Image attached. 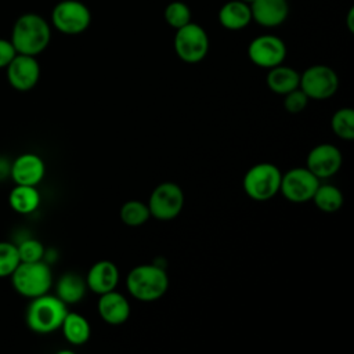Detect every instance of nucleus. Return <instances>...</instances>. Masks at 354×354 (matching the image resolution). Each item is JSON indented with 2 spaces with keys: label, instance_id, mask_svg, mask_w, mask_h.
I'll return each mask as SVG.
<instances>
[{
  "label": "nucleus",
  "instance_id": "nucleus-23",
  "mask_svg": "<svg viewBox=\"0 0 354 354\" xmlns=\"http://www.w3.org/2000/svg\"><path fill=\"white\" fill-rule=\"evenodd\" d=\"M311 201L318 207V210L324 213H335L342 209L344 203V196L336 185L319 183Z\"/></svg>",
  "mask_w": 354,
  "mask_h": 354
},
{
  "label": "nucleus",
  "instance_id": "nucleus-13",
  "mask_svg": "<svg viewBox=\"0 0 354 354\" xmlns=\"http://www.w3.org/2000/svg\"><path fill=\"white\" fill-rule=\"evenodd\" d=\"M7 80L17 91L32 90L40 79V65L33 55L18 54L6 66Z\"/></svg>",
  "mask_w": 354,
  "mask_h": 354
},
{
  "label": "nucleus",
  "instance_id": "nucleus-27",
  "mask_svg": "<svg viewBox=\"0 0 354 354\" xmlns=\"http://www.w3.org/2000/svg\"><path fill=\"white\" fill-rule=\"evenodd\" d=\"M19 263L17 245L8 241H0V278L10 277Z\"/></svg>",
  "mask_w": 354,
  "mask_h": 354
},
{
  "label": "nucleus",
  "instance_id": "nucleus-22",
  "mask_svg": "<svg viewBox=\"0 0 354 354\" xmlns=\"http://www.w3.org/2000/svg\"><path fill=\"white\" fill-rule=\"evenodd\" d=\"M8 203L15 213L30 214L40 205V192L33 185L15 184L8 195Z\"/></svg>",
  "mask_w": 354,
  "mask_h": 354
},
{
  "label": "nucleus",
  "instance_id": "nucleus-25",
  "mask_svg": "<svg viewBox=\"0 0 354 354\" xmlns=\"http://www.w3.org/2000/svg\"><path fill=\"white\" fill-rule=\"evenodd\" d=\"M330 127L340 140H354V109L350 106L339 108L330 119Z\"/></svg>",
  "mask_w": 354,
  "mask_h": 354
},
{
  "label": "nucleus",
  "instance_id": "nucleus-9",
  "mask_svg": "<svg viewBox=\"0 0 354 354\" xmlns=\"http://www.w3.org/2000/svg\"><path fill=\"white\" fill-rule=\"evenodd\" d=\"M299 87L310 100L324 101L336 94L339 88V77L330 66L317 64L300 73Z\"/></svg>",
  "mask_w": 354,
  "mask_h": 354
},
{
  "label": "nucleus",
  "instance_id": "nucleus-10",
  "mask_svg": "<svg viewBox=\"0 0 354 354\" xmlns=\"http://www.w3.org/2000/svg\"><path fill=\"white\" fill-rule=\"evenodd\" d=\"M321 180L306 166L293 167L282 174L279 192L292 203H306L313 199Z\"/></svg>",
  "mask_w": 354,
  "mask_h": 354
},
{
  "label": "nucleus",
  "instance_id": "nucleus-17",
  "mask_svg": "<svg viewBox=\"0 0 354 354\" xmlns=\"http://www.w3.org/2000/svg\"><path fill=\"white\" fill-rule=\"evenodd\" d=\"M252 21L264 28L282 25L289 15L288 0H254L250 3Z\"/></svg>",
  "mask_w": 354,
  "mask_h": 354
},
{
  "label": "nucleus",
  "instance_id": "nucleus-7",
  "mask_svg": "<svg viewBox=\"0 0 354 354\" xmlns=\"http://www.w3.org/2000/svg\"><path fill=\"white\" fill-rule=\"evenodd\" d=\"M51 24L64 35H79L88 29L91 12L79 0H61L51 11Z\"/></svg>",
  "mask_w": 354,
  "mask_h": 354
},
{
  "label": "nucleus",
  "instance_id": "nucleus-15",
  "mask_svg": "<svg viewBox=\"0 0 354 354\" xmlns=\"http://www.w3.org/2000/svg\"><path fill=\"white\" fill-rule=\"evenodd\" d=\"M97 310L101 319L112 326L124 324L131 313L129 300L116 289L100 295Z\"/></svg>",
  "mask_w": 354,
  "mask_h": 354
},
{
  "label": "nucleus",
  "instance_id": "nucleus-18",
  "mask_svg": "<svg viewBox=\"0 0 354 354\" xmlns=\"http://www.w3.org/2000/svg\"><path fill=\"white\" fill-rule=\"evenodd\" d=\"M218 22L227 30H242L252 22L250 4L241 0H230L218 10Z\"/></svg>",
  "mask_w": 354,
  "mask_h": 354
},
{
  "label": "nucleus",
  "instance_id": "nucleus-28",
  "mask_svg": "<svg viewBox=\"0 0 354 354\" xmlns=\"http://www.w3.org/2000/svg\"><path fill=\"white\" fill-rule=\"evenodd\" d=\"M17 249H18V254H19V261H22V263L40 261L44 259V253H46L43 243L35 238H28V239L21 241L17 245Z\"/></svg>",
  "mask_w": 354,
  "mask_h": 354
},
{
  "label": "nucleus",
  "instance_id": "nucleus-31",
  "mask_svg": "<svg viewBox=\"0 0 354 354\" xmlns=\"http://www.w3.org/2000/svg\"><path fill=\"white\" fill-rule=\"evenodd\" d=\"M346 24H347V29L353 33L354 32V7L348 8V12L346 17Z\"/></svg>",
  "mask_w": 354,
  "mask_h": 354
},
{
  "label": "nucleus",
  "instance_id": "nucleus-19",
  "mask_svg": "<svg viewBox=\"0 0 354 354\" xmlns=\"http://www.w3.org/2000/svg\"><path fill=\"white\" fill-rule=\"evenodd\" d=\"M87 290L86 279L73 271L62 274L55 285V296L61 299L66 306L79 303Z\"/></svg>",
  "mask_w": 354,
  "mask_h": 354
},
{
  "label": "nucleus",
  "instance_id": "nucleus-26",
  "mask_svg": "<svg viewBox=\"0 0 354 354\" xmlns=\"http://www.w3.org/2000/svg\"><path fill=\"white\" fill-rule=\"evenodd\" d=\"M163 18L169 26L178 29L191 22V10L184 1L174 0L165 7Z\"/></svg>",
  "mask_w": 354,
  "mask_h": 354
},
{
  "label": "nucleus",
  "instance_id": "nucleus-1",
  "mask_svg": "<svg viewBox=\"0 0 354 354\" xmlns=\"http://www.w3.org/2000/svg\"><path fill=\"white\" fill-rule=\"evenodd\" d=\"M10 40L18 54L36 57L50 44V24L36 12L22 14L14 22Z\"/></svg>",
  "mask_w": 354,
  "mask_h": 354
},
{
  "label": "nucleus",
  "instance_id": "nucleus-32",
  "mask_svg": "<svg viewBox=\"0 0 354 354\" xmlns=\"http://www.w3.org/2000/svg\"><path fill=\"white\" fill-rule=\"evenodd\" d=\"M241 1H243V3H248V4H250V3H253L254 0H241Z\"/></svg>",
  "mask_w": 354,
  "mask_h": 354
},
{
  "label": "nucleus",
  "instance_id": "nucleus-5",
  "mask_svg": "<svg viewBox=\"0 0 354 354\" xmlns=\"http://www.w3.org/2000/svg\"><path fill=\"white\" fill-rule=\"evenodd\" d=\"M281 177L282 173L277 165L261 162L248 169L242 180V187L250 199L266 202L279 192Z\"/></svg>",
  "mask_w": 354,
  "mask_h": 354
},
{
  "label": "nucleus",
  "instance_id": "nucleus-6",
  "mask_svg": "<svg viewBox=\"0 0 354 354\" xmlns=\"http://www.w3.org/2000/svg\"><path fill=\"white\" fill-rule=\"evenodd\" d=\"M173 47L176 55L183 62L198 64L207 55L210 41L206 30L201 25L191 21L187 25L176 29Z\"/></svg>",
  "mask_w": 354,
  "mask_h": 354
},
{
  "label": "nucleus",
  "instance_id": "nucleus-29",
  "mask_svg": "<svg viewBox=\"0 0 354 354\" xmlns=\"http://www.w3.org/2000/svg\"><path fill=\"white\" fill-rule=\"evenodd\" d=\"M308 101L310 98L304 94V91L300 87H297L283 95V109L288 113L296 115L306 109Z\"/></svg>",
  "mask_w": 354,
  "mask_h": 354
},
{
  "label": "nucleus",
  "instance_id": "nucleus-3",
  "mask_svg": "<svg viewBox=\"0 0 354 354\" xmlns=\"http://www.w3.org/2000/svg\"><path fill=\"white\" fill-rule=\"evenodd\" d=\"M68 313V306L55 295L44 293L30 299L25 321L28 328L39 335H48L61 328Z\"/></svg>",
  "mask_w": 354,
  "mask_h": 354
},
{
  "label": "nucleus",
  "instance_id": "nucleus-24",
  "mask_svg": "<svg viewBox=\"0 0 354 354\" xmlns=\"http://www.w3.org/2000/svg\"><path fill=\"white\" fill-rule=\"evenodd\" d=\"M119 217L122 223L129 227H140L149 220L151 213L145 202L138 199H130L122 205L119 210Z\"/></svg>",
  "mask_w": 354,
  "mask_h": 354
},
{
  "label": "nucleus",
  "instance_id": "nucleus-20",
  "mask_svg": "<svg viewBox=\"0 0 354 354\" xmlns=\"http://www.w3.org/2000/svg\"><path fill=\"white\" fill-rule=\"evenodd\" d=\"M266 83L272 93L285 95L289 91L299 87L300 73L292 66L279 64V65L268 69Z\"/></svg>",
  "mask_w": 354,
  "mask_h": 354
},
{
  "label": "nucleus",
  "instance_id": "nucleus-12",
  "mask_svg": "<svg viewBox=\"0 0 354 354\" xmlns=\"http://www.w3.org/2000/svg\"><path fill=\"white\" fill-rule=\"evenodd\" d=\"M343 165L340 149L329 142H322L310 149L306 158V167L319 180L335 176Z\"/></svg>",
  "mask_w": 354,
  "mask_h": 354
},
{
  "label": "nucleus",
  "instance_id": "nucleus-2",
  "mask_svg": "<svg viewBox=\"0 0 354 354\" xmlns=\"http://www.w3.org/2000/svg\"><path fill=\"white\" fill-rule=\"evenodd\" d=\"M126 288L131 297L142 303L162 299L169 289V275L162 266L138 264L126 277Z\"/></svg>",
  "mask_w": 354,
  "mask_h": 354
},
{
  "label": "nucleus",
  "instance_id": "nucleus-8",
  "mask_svg": "<svg viewBox=\"0 0 354 354\" xmlns=\"http://www.w3.org/2000/svg\"><path fill=\"white\" fill-rule=\"evenodd\" d=\"M147 205L151 217L160 221H170L176 218L184 207V192L178 184L165 181L152 189Z\"/></svg>",
  "mask_w": 354,
  "mask_h": 354
},
{
  "label": "nucleus",
  "instance_id": "nucleus-11",
  "mask_svg": "<svg viewBox=\"0 0 354 354\" xmlns=\"http://www.w3.org/2000/svg\"><path fill=\"white\" fill-rule=\"evenodd\" d=\"M288 50L285 41L275 35L256 36L248 46V57L259 68L270 69L283 64Z\"/></svg>",
  "mask_w": 354,
  "mask_h": 354
},
{
  "label": "nucleus",
  "instance_id": "nucleus-16",
  "mask_svg": "<svg viewBox=\"0 0 354 354\" xmlns=\"http://www.w3.org/2000/svg\"><path fill=\"white\" fill-rule=\"evenodd\" d=\"M119 268L111 260L95 261L86 275L87 289L97 293L98 296L116 289L119 283Z\"/></svg>",
  "mask_w": 354,
  "mask_h": 354
},
{
  "label": "nucleus",
  "instance_id": "nucleus-30",
  "mask_svg": "<svg viewBox=\"0 0 354 354\" xmlns=\"http://www.w3.org/2000/svg\"><path fill=\"white\" fill-rule=\"evenodd\" d=\"M15 55H17V51L11 40H6L0 37V69L6 68Z\"/></svg>",
  "mask_w": 354,
  "mask_h": 354
},
{
  "label": "nucleus",
  "instance_id": "nucleus-14",
  "mask_svg": "<svg viewBox=\"0 0 354 354\" xmlns=\"http://www.w3.org/2000/svg\"><path fill=\"white\" fill-rule=\"evenodd\" d=\"M46 174L44 160L33 152L21 153L10 165V176L15 184L36 187Z\"/></svg>",
  "mask_w": 354,
  "mask_h": 354
},
{
  "label": "nucleus",
  "instance_id": "nucleus-4",
  "mask_svg": "<svg viewBox=\"0 0 354 354\" xmlns=\"http://www.w3.org/2000/svg\"><path fill=\"white\" fill-rule=\"evenodd\" d=\"M10 278L15 292L28 299L48 293L53 285V272L44 260L32 263L21 261Z\"/></svg>",
  "mask_w": 354,
  "mask_h": 354
},
{
  "label": "nucleus",
  "instance_id": "nucleus-21",
  "mask_svg": "<svg viewBox=\"0 0 354 354\" xmlns=\"http://www.w3.org/2000/svg\"><path fill=\"white\" fill-rule=\"evenodd\" d=\"M65 340L73 346H83L91 336V326L86 317L79 313H66L61 328Z\"/></svg>",
  "mask_w": 354,
  "mask_h": 354
}]
</instances>
